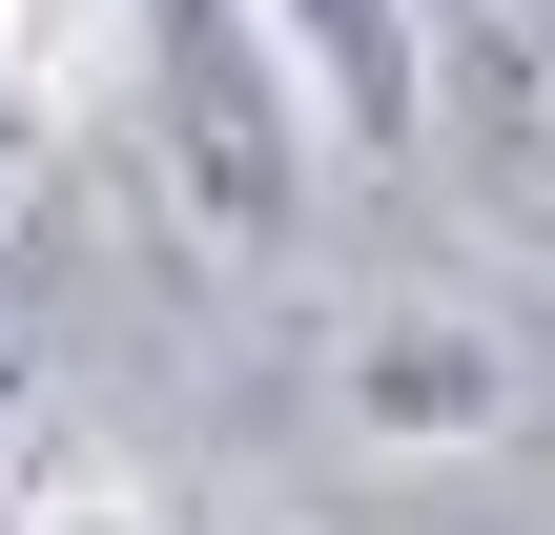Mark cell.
Masks as SVG:
<instances>
[{
	"label": "cell",
	"mask_w": 555,
	"mask_h": 535,
	"mask_svg": "<svg viewBox=\"0 0 555 535\" xmlns=\"http://www.w3.org/2000/svg\"><path fill=\"white\" fill-rule=\"evenodd\" d=\"M124 124H144L165 206H185L206 247H309L330 124H309L268 0H124Z\"/></svg>",
	"instance_id": "1"
},
{
	"label": "cell",
	"mask_w": 555,
	"mask_h": 535,
	"mask_svg": "<svg viewBox=\"0 0 555 535\" xmlns=\"http://www.w3.org/2000/svg\"><path fill=\"white\" fill-rule=\"evenodd\" d=\"M412 41H433V165L555 247V0H412Z\"/></svg>",
	"instance_id": "2"
},
{
	"label": "cell",
	"mask_w": 555,
	"mask_h": 535,
	"mask_svg": "<svg viewBox=\"0 0 555 535\" xmlns=\"http://www.w3.org/2000/svg\"><path fill=\"white\" fill-rule=\"evenodd\" d=\"M330 392H350L371 454H494L535 412V330L515 309H453V289H391V309H350Z\"/></svg>",
	"instance_id": "3"
},
{
	"label": "cell",
	"mask_w": 555,
	"mask_h": 535,
	"mask_svg": "<svg viewBox=\"0 0 555 535\" xmlns=\"http://www.w3.org/2000/svg\"><path fill=\"white\" fill-rule=\"evenodd\" d=\"M268 41H288L330 165H433V41H412V0H268Z\"/></svg>",
	"instance_id": "4"
},
{
	"label": "cell",
	"mask_w": 555,
	"mask_h": 535,
	"mask_svg": "<svg viewBox=\"0 0 555 535\" xmlns=\"http://www.w3.org/2000/svg\"><path fill=\"white\" fill-rule=\"evenodd\" d=\"M41 165H62V21H21V82H0V227H21Z\"/></svg>",
	"instance_id": "5"
},
{
	"label": "cell",
	"mask_w": 555,
	"mask_h": 535,
	"mask_svg": "<svg viewBox=\"0 0 555 535\" xmlns=\"http://www.w3.org/2000/svg\"><path fill=\"white\" fill-rule=\"evenodd\" d=\"M21 535H185V515H165L144 474H41V495H21Z\"/></svg>",
	"instance_id": "6"
},
{
	"label": "cell",
	"mask_w": 555,
	"mask_h": 535,
	"mask_svg": "<svg viewBox=\"0 0 555 535\" xmlns=\"http://www.w3.org/2000/svg\"><path fill=\"white\" fill-rule=\"evenodd\" d=\"M185 535H288V515H185Z\"/></svg>",
	"instance_id": "7"
},
{
	"label": "cell",
	"mask_w": 555,
	"mask_h": 535,
	"mask_svg": "<svg viewBox=\"0 0 555 535\" xmlns=\"http://www.w3.org/2000/svg\"><path fill=\"white\" fill-rule=\"evenodd\" d=\"M0 21H21V0H0Z\"/></svg>",
	"instance_id": "8"
}]
</instances>
